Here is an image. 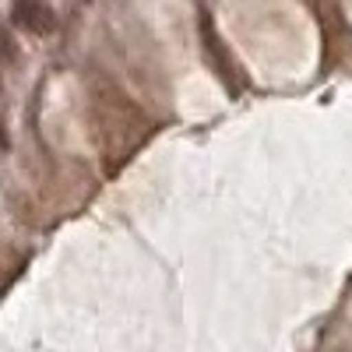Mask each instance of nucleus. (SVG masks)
Listing matches in <instances>:
<instances>
[{
	"label": "nucleus",
	"mask_w": 352,
	"mask_h": 352,
	"mask_svg": "<svg viewBox=\"0 0 352 352\" xmlns=\"http://www.w3.org/2000/svg\"><path fill=\"white\" fill-rule=\"evenodd\" d=\"M11 21L18 28H28L32 36H50L53 32V11L43 4V0H14Z\"/></svg>",
	"instance_id": "1"
}]
</instances>
